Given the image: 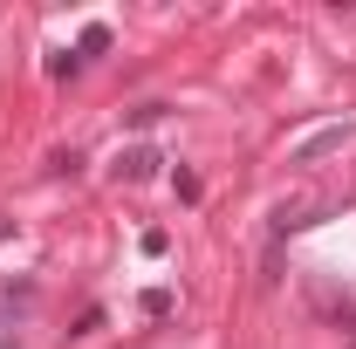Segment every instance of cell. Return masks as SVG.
Wrapping results in <instances>:
<instances>
[{
    "label": "cell",
    "mask_w": 356,
    "mask_h": 349,
    "mask_svg": "<svg viewBox=\"0 0 356 349\" xmlns=\"http://www.w3.org/2000/svg\"><path fill=\"white\" fill-rule=\"evenodd\" d=\"M0 240H14V219H7V213H0Z\"/></svg>",
    "instance_id": "obj_7"
},
{
    "label": "cell",
    "mask_w": 356,
    "mask_h": 349,
    "mask_svg": "<svg viewBox=\"0 0 356 349\" xmlns=\"http://www.w3.org/2000/svg\"><path fill=\"white\" fill-rule=\"evenodd\" d=\"M158 117H165V103H137V110H131V124H137V131H151Z\"/></svg>",
    "instance_id": "obj_4"
},
{
    "label": "cell",
    "mask_w": 356,
    "mask_h": 349,
    "mask_svg": "<svg viewBox=\"0 0 356 349\" xmlns=\"http://www.w3.org/2000/svg\"><path fill=\"white\" fill-rule=\"evenodd\" d=\"M96 329H103V308H83V315H76V329H69V336H96Z\"/></svg>",
    "instance_id": "obj_5"
},
{
    "label": "cell",
    "mask_w": 356,
    "mask_h": 349,
    "mask_svg": "<svg viewBox=\"0 0 356 349\" xmlns=\"http://www.w3.org/2000/svg\"><path fill=\"white\" fill-rule=\"evenodd\" d=\"M350 137H356V124H322L315 137H302V144L288 151V165H302V172H309V165H322V158H336Z\"/></svg>",
    "instance_id": "obj_1"
},
{
    "label": "cell",
    "mask_w": 356,
    "mask_h": 349,
    "mask_svg": "<svg viewBox=\"0 0 356 349\" xmlns=\"http://www.w3.org/2000/svg\"><path fill=\"white\" fill-rule=\"evenodd\" d=\"M103 48H110V28H103V21H96V28H83V55H103Z\"/></svg>",
    "instance_id": "obj_3"
},
{
    "label": "cell",
    "mask_w": 356,
    "mask_h": 349,
    "mask_svg": "<svg viewBox=\"0 0 356 349\" xmlns=\"http://www.w3.org/2000/svg\"><path fill=\"white\" fill-rule=\"evenodd\" d=\"M343 329H350V343H356V302H343Z\"/></svg>",
    "instance_id": "obj_6"
},
{
    "label": "cell",
    "mask_w": 356,
    "mask_h": 349,
    "mask_svg": "<svg viewBox=\"0 0 356 349\" xmlns=\"http://www.w3.org/2000/svg\"><path fill=\"white\" fill-rule=\"evenodd\" d=\"M158 165H165V158H158L151 144H137V151H124V158H117V178H131V185H144V178H158Z\"/></svg>",
    "instance_id": "obj_2"
}]
</instances>
